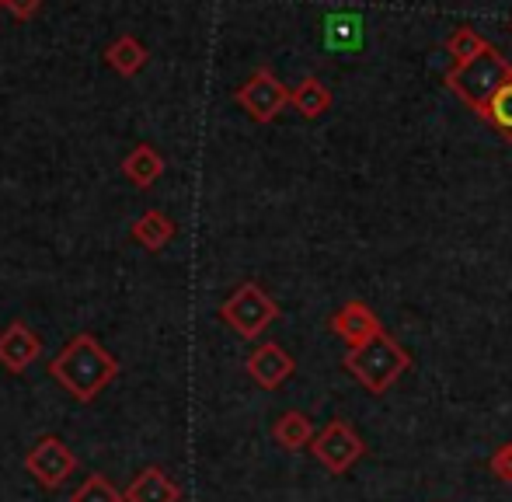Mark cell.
Wrapping results in <instances>:
<instances>
[{"mask_svg": "<svg viewBox=\"0 0 512 502\" xmlns=\"http://www.w3.org/2000/svg\"><path fill=\"white\" fill-rule=\"evenodd\" d=\"M485 49H492V42L485 39L481 32H474V28H457V32L446 39V53H450L453 67H460V63L474 60V56H481Z\"/></svg>", "mask_w": 512, "mask_h": 502, "instance_id": "e0dca14e", "label": "cell"}, {"mask_svg": "<svg viewBox=\"0 0 512 502\" xmlns=\"http://www.w3.org/2000/svg\"><path fill=\"white\" fill-rule=\"evenodd\" d=\"M244 370H248V377L255 380L258 387H265V391H276V387H283L286 380L293 377L297 363H293V356L286 353L279 342H262V346L248 356Z\"/></svg>", "mask_w": 512, "mask_h": 502, "instance_id": "ba28073f", "label": "cell"}, {"mask_svg": "<svg viewBox=\"0 0 512 502\" xmlns=\"http://www.w3.org/2000/svg\"><path fill=\"white\" fill-rule=\"evenodd\" d=\"M126 502H182V489H178V482L168 471L143 468L126 485Z\"/></svg>", "mask_w": 512, "mask_h": 502, "instance_id": "8fae6325", "label": "cell"}, {"mask_svg": "<svg viewBox=\"0 0 512 502\" xmlns=\"http://www.w3.org/2000/svg\"><path fill=\"white\" fill-rule=\"evenodd\" d=\"M506 81H512V63L495 46L474 56V60L460 63V67H450V74H446V84H450L453 95L464 105H471L478 116Z\"/></svg>", "mask_w": 512, "mask_h": 502, "instance_id": "3957f363", "label": "cell"}, {"mask_svg": "<svg viewBox=\"0 0 512 502\" xmlns=\"http://www.w3.org/2000/svg\"><path fill=\"white\" fill-rule=\"evenodd\" d=\"M314 436H317L314 422H310V415H304V412H283L276 419V426H272V440H276L286 454H297V450L310 447Z\"/></svg>", "mask_w": 512, "mask_h": 502, "instance_id": "7c38bea8", "label": "cell"}, {"mask_svg": "<svg viewBox=\"0 0 512 502\" xmlns=\"http://www.w3.org/2000/svg\"><path fill=\"white\" fill-rule=\"evenodd\" d=\"M49 374L56 384L81 405H91L98 394L119 377V360L95 339V335L81 332L56 353V360L49 363Z\"/></svg>", "mask_w": 512, "mask_h": 502, "instance_id": "6da1fadb", "label": "cell"}, {"mask_svg": "<svg viewBox=\"0 0 512 502\" xmlns=\"http://www.w3.org/2000/svg\"><path fill=\"white\" fill-rule=\"evenodd\" d=\"M25 471L42 485V489H60L77 471V454L60 440V436H42L25 454Z\"/></svg>", "mask_w": 512, "mask_h": 502, "instance_id": "52a82bcc", "label": "cell"}, {"mask_svg": "<svg viewBox=\"0 0 512 502\" xmlns=\"http://www.w3.org/2000/svg\"><path fill=\"white\" fill-rule=\"evenodd\" d=\"M4 7L14 14V18H21V21H25V18H32V14L39 11V7H42V0H4Z\"/></svg>", "mask_w": 512, "mask_h": 502, "instance_id": "44dd1931", "label": "cell"}, {"mask_svg": "<svg viewBox=\"0 0 512 502\" xmlns=\"http://www.w3.org/2000/svg\"><path fill=\"white\" fill-rule=\"evenodd\" d=\"M310 450H314V461L321 464L328 475H345V471H352L363 461L366 443L345 419H331L328 426L314 436Z\"/></svg>", "mask_w": 512, "mask_h": 502, "instance_id": "5b68a950", "label": "cell"}, {"mask_svg": "<svg viewBox=\"0 0 512 502\" xmlns=\"http://www.w3.org/2000/svg\"><path fill=\"white\" fill-rule=\"evenodd\" d=\"M171 238H175V220L161 210H147L133 224V241L147 251H161L164 245H171Z\"/></svg>", "mask_w": 512, "mask_h": 502, "instance_id": "5bb4252c", "label": "cell"}, {"mask_svg": "<svg viewBox=\"0 0 512 502\" xmlns=\"http://www.w3.org/2000/svg\"><path fill=\"white\" fill-rule=\"evenodd\" d=\"M0 7H4V0H0Z\"/></svg>", "mask_w": 512, "mask_h": 502, "instance_id": "7402d4cb", "label": "cell"}, {"mask_svg": "<svg viewBox=\"0 0 512 502\" xmlns=\"http://www.w3.org/2000/svg\"><path fill=\"white\" fill-rule=\"evenodd\" d=\"M342 367L370 394H387L411 370V356L405 346H398L394 335L380 332V335H373L366 346L349 349Z\"/></svg>", "mask_w": 512, "mask_h": 502, "instance_id": "7a4b0ae2", "label": "cell"}, {"mask_svg": "<svg viewBox=\"0 0 512 502\" xmlns=\"http://www.w3.org/2000/svg\"><path fill=\"white\" fill-rule=\"evenodd\" d=\"M481 119H485V123L492 126L495 133L506 136V140L512 143V81H506L499 91H495V98L485 105Z\"/></svg>", "mask_w": 512, "mask_h": 502, "instance_id": "ac0fdd59", "label": "cell"}, {"mask_svg": "<svg viewBox=\"0 0 512 502\" xmlns=\"http://www.w3.org/2000/svg\"><path fill=\"white\" fill-rule=\"evenodd\" d=\"M488 471H492L502 485H512V440H506L492 457H488Z\"/></svg>", "mask_w": 512, "mask_h": 502, "instance_id": "ffe728a7", "label": "cell"}, {"mask_svg": "<svg viewBox=\"0 0 512 502\" xmlns=\"http://www.w3.org/2000/svg\"><path fill=\"white\" fill-rule=\"evenodd\" d=\"M290 105L304 119H321L324 112L331 109V91H328V84L317 81V77H304V81H300L297 88H293Z\"/></svg>", "mask_w": 512, "mask_h": 502, "instance_id": "9a60e30c", "label": "cell"}, {"mask_svg": "<svg viewBox=\"0 0 512 502\" xmlns=\"http://www.w3.org/2000/svg\"><path fill=\"white\" fill-rule=\"evenodd\" d=\"M331 332H335L349 349H359V346H366L373 335L384 332V325H380V318L373 314L370 304H363V300H349V304L331 318Z\"/></svg>", "mask_w": 512, "mask_h": 502, "instance_id": "9c48e42d", "label": "cell"}, {"mask_svg": "<svg viewBox=\"0 0 512 502\" xmlns=\"http://www.w3.org/2000/svg\"><path fill=\"white\" fill-rule=\"evenodd\" d=\"M290 95L293 91L286 88L272 70L258 67L255 74L237 88L234 98H237V105L255 119V123H272V119H279V112L290 105Z\"/></svg>", "mask_w": 512, "mask_h": 502, "instance_id": "8992f818", "label": "cell"}, {"mask_svg": "<svg viewBox=\"0 0 512 502\" xmlns=\"http://www.w3.org/2000/svg\"><path fill=\"white\" fill-rule=\"evenodd\" d=\"M105 60L112 63V70H119L122 77H133L136 70H143V63H147V49H143V42L133 39V35H119V39L108 46Z\"/></svg>", "mask_w": 512, "mask_h": 502, "instance_id": "2e32d148", "label": "cell"}, {"mask_svg": "<svg viewBox=\"0 0 512 502\" xmlns=\"http://www.w3.org/2000/svg\"><path fill=\"white\" fill-rule=\"evenodd\" d=\"M39 356H42V342L28 325L11 321V325L0 332V363H4V370H11V374H25Z\"/></svg>", "mask_w": 512, "mask_h": 502, "instance_id": "30bf717a", "label": "cell"}, {"mask_svg": "<svg viewBox=\"0 0 512 502\" xmlns=\"http://www.w3.org/2000/svg\"><path fill=\"white\" fill-rule=\"evenodd\" d=\"M122 175L133 185H140V189H150V185L164 175V157L157 154L150 143H140V147L129 150L126 161H122Z\"/></svg>", "mask_w": 512, "mask_h": 502, "instance_id": "4fadbf2b", "label": "cell"}, {"mask_svg": "<svg viewBox=\"0 0 512 502\" xmlns=\"http://www.w3.org/2000/svg\"><path fill=\"white\" fill-rule=\"evenodd\" d=\"M279 318V304L258 283H241L220 307V321L241 339H258Z\"/></svg>", "mask_w": 512, "mask_h": 502, "instance_id": "277c9868", "label": "cell"}, {"mask_svg": "<svg viewBox=\"0 0 512 502\" xmlns=\"http://www.w3.org/2000/svg\"><path fill=\"white\" fill-rule=\"evenodd\" d=\"M70 502H126V492H119L105 475H88Z\"/></svg>", "mask_w": 512, "mask_h": 502, "instance_id": "d6986e66", "label": "cell"}]
</instances>
